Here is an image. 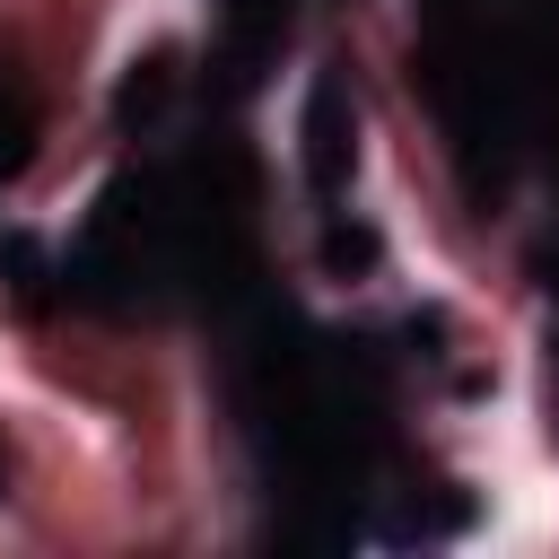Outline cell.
<instances>
[{
    "label": "cell",
    "instance_id": "6da1fadb",
    "mask_svg": "<svg viewBox=\"0 0 559 559\" xmlns=\"http://www.w3.org/2000/svg\"><path fill=\"white\" fill-rule=\"evenodd\" d=\"M297 157H306V183H314L323 201H341V183H349V166H358V114H349V87H341V79H314V87H306Z\"/></svg>",
    "mask_w": 559,
    "mask_h": 559
},
{
    "label": "cell",
    "instance_id": "7a4b0ae2",
    "mask_svg": "<svg viewBox=\"0 0 559 559\" xmlns=\"http://www.w3.org/2000/svg\"><path fill=\"white\" fill-rule=\"evenodd\" d=\"M175 61H183V52H175V44H157V52H140V61L122 70V87H114V122H122V131H148V122L175 105V87H183V70H175Z\"/></svg>",
    "mask_w": 559,
    "mask_h": 559
},
{
    "label": "cell",
    "instance_id": "3957f363",
    "mask_svg": "<svg viewBox=\"0 0 559 559\" xmlns=\"http://www.w3.org/2000/svg\"><path fill=\"white\" fill-rule=\"evenodd\" d=\"M280 35H288V0H227V61H236V79H253L280 52Z\"/></svg>",
    "mask_w": 559,
    "mask_h": 559
},
{
    "label": "cell",
    "instance_id": "277c9868",
    "mask_svg": "<svg viewBox=\"0 0 559 559\" xmlns=\"http://www.w3.org/2000/svg\"><path fill=\"white\" fill-rule=\"evenodd\" d=\"M35 140H44V114H35V96L0 70V183H9V175H26Z\"/></svg>",
    "mask_w": 559,
    "mask_h": 559
},
{
    "label": "cell",
    "instance_id": "5b68a950",
    "mask_svg": "<svg viewBox=\"0 0 559 559\" xmlns=\"http://www.w3.org/2000/svg\"><path fill=\"white\" fill-rule=\"evenodd\" d=\"M367 262H376V236H367V227L323 218V271H332V280H349V271H367Z\"/></svg>",
    "mask_w": 559,
    "mask_h": 559
}]
</instances>
